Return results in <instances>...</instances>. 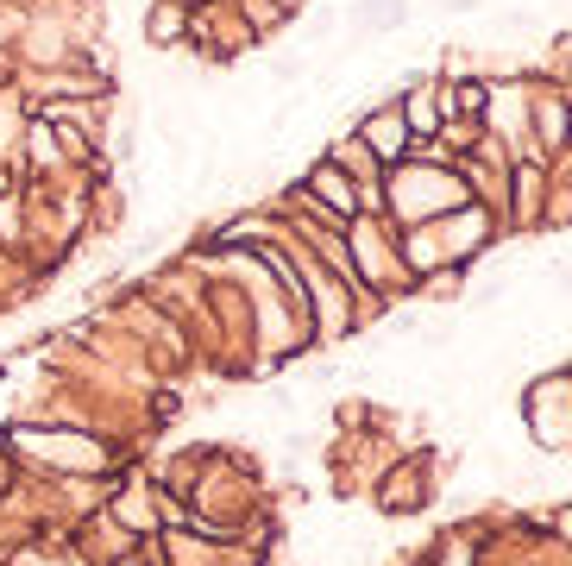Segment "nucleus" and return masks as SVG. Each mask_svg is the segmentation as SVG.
Masks as SVG:
<instances>
[{
  "label": "nucleus",
  "instance_id": "nucleus-1",
  "mask_svg": "<svg viewBox=\"0 0 572 566\" xmlns=\"http://www.w3.org/2000/svg\"><path fill=\"white\" fill-rule=\"evenodd\" d=\"M26 447H38L44 460H63V466H101V447H95V441H63V435H26Z\"/></svg>",
  "mask_w": 572,
  "mask_h": 566
},
{
  "label": "nucleus",
  "instance_id": "nucleus-2",
  "mask_svg": "<svg viewBox=\"0 0 572 566\" xmlns=\"http://www.w3.org/2000/svg\"><path fill=\"white\" fill-rule=\"evenodd\" d=\"M145 32H152V44H170V38H176V32H183V13H176V7H158V13H152V26H145Z\"/></svg>",
  "mask_w": 572,
  "mask_h": 566
}]
</instances>
